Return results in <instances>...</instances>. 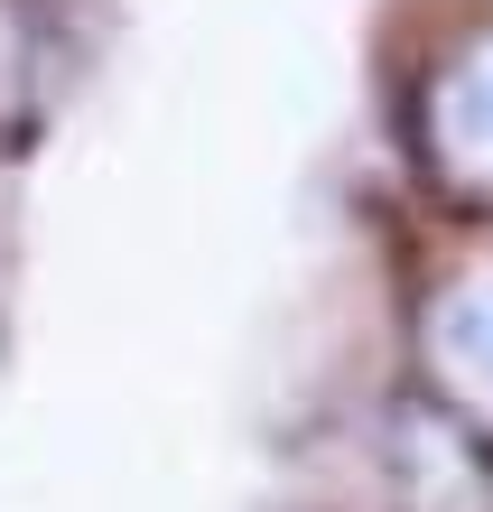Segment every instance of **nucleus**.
Listing matches in <instances>:
<instances>
[{"label":"nucleus","instance_id":"nucleus-1","mask_svg":"<svg viewBox=\"0 0 493 512\" xmlns=\"http://www.w3.org/2000/svg\"><path fill=\"white\" fill-rule=\"evenodd\" d=\"M410 159L447 215H493V19L447 38L410 84Z\"/></svg>","mask_w":493,"mask_h":512},{"label":"nucleus","instance_id":"nucleus-2","mask_svg":"<svg viewBox=\"0 0 493 512\" xmlns=\"http://www.w3.org/2000/svg\"><path fill=\"white\" fill-rule=\"evenodd\" d=\"M382 466L410 494V512H493V466L475 429L438 401H391L382 419Z\"/></svg>","mask_w":493,"mask_h":512},{"label":"nucleus","instance_id":"nucleus-3","mask_svg":"<svg viewBox=\"0 0 493 512\" xmlns=\"http://www.w3.org/2000/svg\"><path fill=\"white\" fill-rule=\"evenodd\" d=\"M66 75V28L47 0H0V149L38 131V112Z\"/></svg>","mask_w":493,"mask_h":512},{"label":"nucleus","instance_id":"nucleus-4","mask_svg":"<svg viewBox=\"0 0 493 512\" xmlns=\"http://www.w3.org/2000/svg\"><path fill=\"white\" fill-rule=\"evenodd\" d=\"M438 354L493 382V289H456L438 308Z\"/></svg>","mask_w":493,"mask_h":512}]
</instances>
